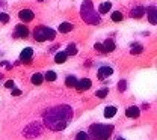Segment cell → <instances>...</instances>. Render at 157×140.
<instances>
[{
    "instance_id": "1",
    "label": "cell",
    "mask_w": 157,
    "mask_h": 140,
    "mask_svg": "<svg viewBox=\"0 0 157 140\" xmlns=\"http://www.w3.org/2000/svg\"><path fill=\"white\" fill-rule=\"evenodd\" d=\"M73 119V109L70 105H58L44 112V123L53 131H60Z\"/></svg>"
},
{
    "instance_id": "2",
    "label": "cell",
    "mask_w": 157,
    "mask_h": 140,
    "mask_svg": "<svg viewBox=\"0 0 157 140\" xmlns=\"http://www.w3.org/2000/svg\"><path fill=\"white\" fill-rule=\"evenodd\" d=\"M113 133V125H103V123H94L89 130L88 137L91 140H109L110 134Z\"/></svg>"
},
{
    "instance_id": "3",
    "label": "cell",
    "mask_w": 157,
    "mask_h": 140,
    "mask_svg": "<svg viewBox=\"0 0 157 140\" xmlns=\"http://www.w3.org/2000/svg\"><path fill=\"white\" fill-rule=\"evenodd\" d=\"M80 17L82 20L88 24H98L100 23V15L95 12L94 5L91 0H85L82 3V9H80Z\"/></svg>"
},
{
    "instance_id": "4",
    "label": "cell",
    "mask_w": 157,
    "mask_h": 140,
    "mask_svg": "<svg viewBox=\"0 0 157 140\" xmlns=\"http://www.w3.org/2000/svg\"><path fill=\"white\" fill-rule=\"evenodd\" d=\"M33 36L38 42H44V41H53L56 36V32L50 27H44V26H39L35 29L33 32Z\"/></svg>"
},
{
    "instance_id": "5",
    "label": "cell",
    "mask_w": 157,
    "mask_h": 140,
    "mask_svg": "<svg viewBox=\"0 0 157 140\" xmlns=\"http://www.w3.org/2000/svg\"><path fill=\"white\" fill-rule=\"evenodd\" d=\"M23 134H24L26 137H35V136H39V134H41V123H38V122L30 123L29 127H26V130L23 131Z\"/></svg>"
},
{
    "instance_id": "6",
    "label": "cell",
    "mask_w": 157,
    "mask_h": 140,
    "mask_svg": "<svg viewBox=\"0 0 157 140\" xmlns=\"http://www.w3.org/2000/svg\"><path fill=\"white\" fill-rule=\"evenodd\" d=\"M91 86H92V83H91L89 79H80V80H77V84L74 87L77 89L78 92H83V90H88Z\"/></svg>"
},
{
    "instance_id": "7",
    "label": "cell",
    "mask_w": 157,
    "mask_h": 140,
    "mask_svg": "<svg viewBox=\"0 0 157 140\" xmlns=\"http://www.w3.org/2000/svg\"><path fill=\"white\" fill-rule=\"evenodd\" d=\"M18 18L21 21H24V23H29V21H32L35 18V15H33V12L30 9H23V11H20Z\"/></svg>"
},
{
    "instance_id": "8",
    "label": "cell",
    "mask_w": 157,
    "mask_h": 140,
    "mask_svg": "<svg viewBox=\"0 0 157 140\" xmlns=\"http://www.w3.org/2000/svg\"><path fill=\"white\" fill-rule=\"evenodd\" d=\"M112 72H113V69L110 68V66H101L100 69H98V79L100 80H106L109 76H112Z\"/></svg>"
},
{
    "instance_id": "9",
    "label": "cell",
    "mask_w": 157,
    "mask_h": 140,
    "mask_svg": "<svg viewBox=\"0 0 157 140\" xmlns=\"http://www.w3.org/2000/svg\"><path fill=\"white\" fill-rule=\"evenodd\" d=\"M29 35V29L24 26V24H18L15 27V36L17 38H26Z\"/></svg>"
},
{
    "instance_id": "10",
    "label": "cell",
    "mask_w": 157,
    "mask_h": 140,
    "mask_svg": "<svg viewBox=\"0 0 157 140\" xmlns=\"http://www.w3.org/2000/svg\"><path fill=\"white\" fill-rule=\"evenodd\" d=\"M32 56H33V50H32L30 47H27V48H24V50L21 51V54H20V59L23 60V62H30Z\"/></svg>"
},
{
    "instance_id": "11",
    "label": "cell",
    "mask_w": 157,
    "mask_h": 140,
    "mask_svg": "<svg viewBox=\"0 0 157 140\" xmlns=\"http://www.w3.org/2000/svg\"><path fill=\"white\" fill-rule=\"evenodd\" d=\"M147 12H148L150 23H151V24H157V9H156V6H154V5L150 6V8L147 9Z\"/></svg>"
},
{
    "instance_id": "12",
    "label": "cell",
    "mask_w": 157,
    "mask_h": 140,
    "mask_svg": "<svg viewBox=\"0 0 157 140\" xmlns=\"http://www.w3.org/2000/svg\"><path fill=\"white\" fill-rule=\"evenodd\" d=\"M144 14H145V8H144V6H135V8L132 9V12H130L132 18H140Z\"/></svg>"
},
{
    "instance_id": "13",
    "label": "cell",
    "mask_w": 157,
    "mask_h": 140,
    "mask_svg": "<svg viewBox=\"0 0 157 140\" xmlns=\"http://www.w3.org/2000/svg\"><path fill=\"white\" fill-rule=\"evenodd\" d=\"M101 47H103V51L104 53H109V51H113L115 50V42H113V39H106L101 44Z\"/></svg>"
},
{
    "instance_id": "14",
    "label": "cell",
    "mask_w": 157,
    "mask_h": 140,
    "mask_svg": "<svg viewBox=\"0 0 157 140\" xmlns=\"http://www.w3.org/2000/svg\"><path fill=\"white\" fill-rule=\"evenodd\" d=\"M125 115H127L128 118H133V119H136V118H139L140 112H139V109H137V107L132 105V107H128V109L125 110Z\"/></svg>"
},
{
    "instance_id": "15",
    "label": "cell",
    "mask_w": 157,
    "mask_h": 140,
    "mask_svg": "<svg viewBox=\"0 0 157 140\" xmlns=\"http://www.w3.org/2000/svg\"><path fill=\"white\" fill-rule=\"evenodd\" d=\"M117 107H113V105H109V107H106L104 109V116L109 119V118H113L115 115H117Z\"/></svg>"
},
{
    "instance_id": "16",
    "label": "cell",
    "mask_w": 157,
    "mask_h": 140,
    "mask_svg": "<svg viewBox=\"0 0 157 140\" xmlns=\"http://www.w3.org/2000/svg\"><path fill=\"white\" fill-rule=\"evenodd\" d=\"M110 8H112V3H110V2H103V3L100 5L98 11H100V14H107V12L110 11Z\"/></svg>"
},
{
    "instance_id": "17",
    "label": "cell",
    "mask_w": 157,
    "mask_h": 140,
    "mask_svg": "<svg viewBox=\"0 0 157 140\" xmlns=\"http://www.w3.org/2000/svg\"><path fill=\"white\" fill-rule=\"evenodd\" d=\"M73 30V24L71 23H62L60 26H59V32L60 33H68V32H71Z\"/></svg>"
},
{
    "instance_id": "18",
    "label": "cell",
    "mask_w": 157,
    "mask_h": 140,
    "mask_svg": "<svg viewBox=\"0 0 157 140\" xmlns=\"http://www.w3.org/2000/svg\"><path fill=\"white\" fill-rule=\"evenodd\" d=\"M65 60H67L65 51H59V53H56V56H55V62H56V63H63Z\"/></svg>"
},
{
    "instance_id": "19",
    "label": "cell",
    "mask_w": 157,
    "mask_h": 140,
    "mask_svg": "<svg viewBox=\"0 0 157 140\" xmlns=\"http://www.w3.org/2000/svg\"><path fill=\"white\" fill-rule=\"evenodd\" d=\"M65 54H67V56H74V54H77V47H76L74 44H70V45L67 47Z\"/></svg>"
},
{
    "instance_id": "20",
    "label": "cell",
    "mask_w": 157,
    "mask_h": 140,
    "mask_svg": "<svg viewBox=\"0 0 157 140\" xmlns=\"http://www.w3.org/2000/svg\"><path fill=\"white\" fill-rule=\"evenodd\" d=\"M65 84H67L68 87H74V86L77 84V79H76L74 76H68L67 80H65Z\"/></svg>"
},
{
    "instance_id": "21",
    "label": "cell",
    "mask_w": 157,
    "mask_h": 140,
    "mask_svg": "<svg viewBox=\"0 0 157 140\" xmlns=\"http://www.w3.org/2000/svg\"><path fill=\"white\" fill-rule=\"evenodd\" d=\"M42 81H44V77H42L41 74H33V76H32V83H33V84L38 86V84H41Z\"/></svg>"
},
{
    "instance_id": "22",
    "label": "cell",
    "mask_w": 157,
    "mask_h": 140,
    "mask_svg": "<svg viewBox=\"0 0 157 140\" xmlns=\"http://www.w3.org/2000/svg\"><path fill=\"white\" fill-rule=\"evenodd\" d=\"M142 50H144V47H142L140 44H135V45L132 47V50H130V51H132V54H140V53H142Z\"/></svg>"
},
{
    "instance_id": "23",
    "label": "cell",
    "mask_w": 157,
    "mask_h": 140,
    "mask_svg": "<svg viewBox=\"0 0 157 140\" xmlns=\"http://www.w3.org/2000/svg\"><path fill=\"white\" fill-rule=\"evenodd\" d=\"M45 80L48 81H55L56 79H58V76H56V72L55 71H47V74H45V77H44Z\"/></svg>"
},
{
    "instance_id": "24",
    "label": "cell",
    "mask_w": 157,
    "mask_h": 140,
    "mask_svg": "<svg viewBox=\"0 0 157 140\" xmlns=\"http://www.w3.org/2000/svg\"><path fill=\"white\" fill-rule=\"evenodd\" d=\"M107 94H109V89H107V87H103V89H100V90L95 92V95H97L98 98H106Z\"/></svg>"
},
{
    "instance_id": "25",
    "label": "cell",
    "mask_w": 157,
    "mask_h": 140,
    "mask_svg": "<svg viewBox=\"0 0 157 140\" xmlns=\"http://www.w3.org/2000/svg\"><path fill=\"white\" fill-rule=\"evenodd\" d=\"M112 20L115 21V23H118V21H122V20H124V17H122V14H121L119 11H115V12L112 14Z\"/></svg>"
},
{
    "instance_id": "26",
    "label": "cell",
    "mask_w": 157,
    "mask_h": 140,
    "mask_svg": "<svg viewBox=\"0 0 157 140\" xmlns=\"http://www.w3.org/2000/svg\"><path fill=\"white\" fill-rule=\"evenodd\" d=\"M76 140H89L88 137V133H85V131H80L76 134Z\"/></svg>"
},
{
    "instance_id": "27",
    "label": "cell",
    "mask_w": 157,
    "mask_h": 140,
    "mask_svg": "<svg viewBox=\"0 0 157 140\" xmlns=\"http://www.w3.org/2000/svg\"><path fill=\"white\" fill-rule=\"evenodd\" d=\"M125 87H127V83H125V80H121L119 83H118V89L122 92V90H125Z\"/></svg>"
},
{
    "instance_id": "28",
    "label": "cell",
    "mask_w": 157,
    "mask_h": 140,
    "mask_svg": "<svg viewBox=\"0 0 157 140\" xmlns=\"http://www.w3.org/2000/svg\"><path fill=\"white\" fill-rule=\"evenodd\" d=\"M0 21L2 23H8L9 21V15L8 14H0Z\"/></svg>"
},
{
    "instance_id": "29",
    "label": "cell",
    "mask_w": 157,
    "mask_h": 140,
    "mask_svg": "<svg viewBox=\"0 0 157 140\" xmlns=\"http://www.w3.org/2000/svg\"><path fill=\"white\" fill-rule=\"evenodd\" d=\"M5 86H6L8 89H12V87H14V81H12V80H8L6 83H5Z\"/></svg>"
},
{
    "instance_id": "30",
    "label": "cell",
    "mask_w": 157,
    "mask_h": 140,
    "mask_svg": "<svg viewBox=\"0 0 157 140\" xmlns=\"http://www.w3.org/2000/svg\"><path fill=\"white\" fill-rule=\"evenodd\" d=\"M12 95L18 97V95H21V90H20V89H12Z\"/></svg>"
},
{
    "instance_id": "31",
    "label": "cell",
    "mask_w": 157,
    "mask_h": 140,
    "mask_svg": "<svg viewBox=\"0 0 157 140\" xmlns=\"http://www.w3.org/2000/svg\"><path fill=\"white\" fill-rule=\"evenodd\" d=\"M117 140H125V139H122V137H118V139Z\"/></svg>"
}]
</instances>
